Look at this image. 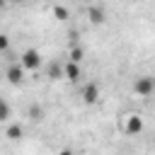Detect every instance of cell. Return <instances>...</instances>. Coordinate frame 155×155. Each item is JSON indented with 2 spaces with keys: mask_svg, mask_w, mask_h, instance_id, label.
I'll return each instance as SVG.
<instances>
[{
  "mask_svg": "<svg viewBox=\"0 0 155 155\" xmlns=\"http://www.w3.org/2000/svg\"><path fill=\"white\" fill-rule=\"evenodd\" d=\"M10 119V104H7V99H2L0 102V121H7Z\"/></svg>",
  "mask_w": 155,
  "mask_h": 155,
  "instance_id": "obj_12",
  "label": "cell"
},
{
  "mask_svg": "<svg viewBox=\"0 0 155 155\" xmlns=\"http://www.w3.org/2000/svg\"><path fill=\"white\" fill-rule=\"evenodd\" d=\"M124 131H126L128 136H138V133L143 131V119H140L138 114H131V116H126V124H124Z\"/></svg>",
  "mask_w": 155,
  "mask_h": 155,
  "instance_id": "obj_4",
  "label": "cell"
},
{
  "mask_svg": "<svg viewBox=\"0 0 155 155\" xmlns=\"http://www.w3.org/2000/svg\"><path fill=\"white\" fill-rule=\"evenodd\" d=\"M82 56H85V51H82L80 46H73V48H70V53H68V61H70V63H80V61H82Z\"/></svg>",
  "mask_w": 155,
  "mask_h": 155,
  "instance_id": "obj_10",
  "label": "cell"
},
{
  "mask_svg": "<svg viewBox=\"0 0 155 155\" xmlns=\"http://www.w3.org/2000/svg\"><path fill=\"white\" fill-rule=\"evenodd\" d=\"M82 99H85L87 104H94V102L99 99V87H97V82H87V85L82 87Z\"/></svg>",
  "mask_w": 155,
  "mask_h": 155,
  "instance_id": "obj_5",
  "label": "cell"
},
{
  "mask_svg": "<svg viewBox=\"0 0 155 155\" xmlns=\"http://www.w3.org/2000/svg\"><path fill=\"white\" fill-rule=\"evenodd\" d=\"M87 15H90V22L92 24H102L104 22V7L102 5H90Z\"/></svg>",
  "mask_w": 155,
  "mask_h": 155,
  "instance_id": "obj_6",
  "label": "cell"
},
{
  "mask_svg": "<svg viewBox=\"0 0 155 155\" xmlns=\"http://www.w3.org/2000/svg\"><path fill=\"white\" fill-rule=\"evenodd\" d=\"M19 63L24 65V70H39L41 65V53L36 48H27L22 56H19Z\"/></svg>",
  "mask_w": 155,
  "mask_h": 155,
  "instance_id": "obj_2",
  "label": "cell"
},
{
  "mask_svg": "<svg viewBox=\"0 0 155 155\" xmlns=\"http://www.w3.org/2000/svg\"><path fill=\"white\" fill-rule=\"evenodd\" d=\"M22 133H24V128H22L19 124H10V126H7V131H5V136H7L10 140H19V138H22Z\"/></svg>",
  "mask_w": 155,
  "mask_h": 155,
  "instance_id": "obj_8",
  "label": "cell"
},
{
  "mask_svg": "<svg viewBox=\"0 0 155 155\" xmlns=\"http://www.w3.org/2000/svg\"><path fill=\"white\" fill-rule=\"evenodd\" d=\"M61 75H65V68H61V65L53 61V63L48 65V78H51V80H58Z\"/></svg>",
  "mask_w": 155,
  "mask_h": 155,
  "instance_id": "obj_9",
  "label": "cell"
},
{
  "mask_svg": "<svg viewBox=\"0 0 155 155\" xmlns=\"http://www.w3.org/2000/svg\"><path fill=\"white\" fill-rule=\"evenodd\" d=\"M133 92L138 97H150L155 92V78L153 75H140L133 80Z\"/></svg>",
  "mask_w": 155,
  "mask_h": 155,
  "instance_id": "obj_1",
  "label": "cell"
},
{
  "mask_svg": "<svg viewBox=\"0 0 155 155\" xmlns=\"http://www.w3.org/2000/svg\"><path fill=\"white\" fill-rule=\"evenodd\" d=\"M58 155H73V153H70V150H68V148H65V150H61V153H58Z\"/></svg>",
  "mask_w": 155,
  "mask_h": 155,
  "instance_id": "obj_15",
  "label": "cell"
},
{
  "mask_svg": "<svg viewBox=\"0 0 155 155\" xmlns=\"http://www.w3.org/2000/svg\"><path fill=\"white\" fill-rule=\"evenodd\" d=\"M29 119H31V121H41V119H44V107L31 104V107H29Z\"/></svg>",
  "mask_w": 155,
  "mask_h": 155,
  "instance_id": "obj_11",
  "label": "cell"
},
{
  "mask_svg": "<svg viewBox=\"0 0 155 155\" xmlns=\"http://www.w3.org/2000/svg\"><path fill=\"white\" fill-rule=\"evenodd\" d=\"M5 75H7V82L10 85H19L24 80V65L22 63H10L7 70H5Z\"/></svg>",
  "mask_w": 155,
  "mask_h": 155,
  "instance_id": "obj_3",
  "label": "cell"
},
{
  "mask_svg": "<svg viewBox=\"0 0 155 155\" xmlns=\"http://www.w3.org/2000/svg\"><path fill=\"white\" fill-rule=\"evenodd\" d=\"M53 15H56L58 19H68V10H65L63 5H53Z\"/></svg>",
  "mask_w": 155,
  "mask_h": 155,
  "instance_id": "obj_13",
  "label": "cell"
},
{
  "mask_svg": "<svg viewBox=\"0 0 155 155\" xmlns=\"http://www.w3.org/2000/svg\"><path fill=\"white\" fill-rule=\"evenodd\" d=\"M7 48H10V36L7 34H0V51L7 53Z\"/></svg>",
  "mask_w": 155,
  "mask_h": 155,
  "instance_id": "obj_14",
  "label": "cell"
},
{
  "mask_svg": "<svg viewBox=\"0 0 155 155\" xmlns=\"http://www.w3.org/2000/svg\"><path fill=\"white\" fill-rule=\"evenodd\" d=\"M80 75H82V73H80V63H70V61H68V63H65V78H68L70 82H78Z\"/></svg>",
  "mask_w": 155,
  "mask_h": 155,
  "instance_id": "obj_7",
  "label": "cell"
}]
</instances>
